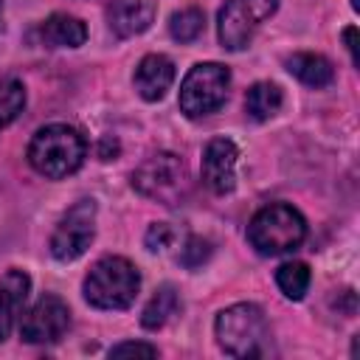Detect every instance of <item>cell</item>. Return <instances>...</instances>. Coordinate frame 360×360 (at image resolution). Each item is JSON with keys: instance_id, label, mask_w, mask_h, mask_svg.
Segmentation results:
<instances>
[{"instance_id": "obj_1", "label": "cell", "mask_w": 360, "mask_h": 360, "mask_svg": "<svg viewBox=\"0 0 360 360\" xmlns=\"http://www.w3.org/2000/svg\"><path fill=\"white\" fill-rule=\"evenodd\" d=\"M87 158V143L79 129L68 124H48L39 127L28 143V163L34 172L51 180H62L82 169Z\"/></svg>"}, {"instance_id": "obj_2", "label": "cell", "mask_w": 360, "mask_h": 360, "mask_svg": "<svg viewBox=\"0 0 360 360\" xmlns=\"http://www.w3.org/2000/svg\"><path fill=\"white\" fill-rule=\"evenodd\" d=\"M217 343L231 357H262L270 346V326L256 304H233L214 321Z\"/></svg>"}, {"instance_id": "obj_3", "label": "cell", "mask_w": 360, "mask_h": 360, "mask_svg": "<svg viewBox=\"0 0 360 360\" xmlns=\"http://www.w3.org/2000/svg\"><path fill=\"white\" fill-rule=\"evenodd\" d=\"M82 290L96 309H127L141 290V273L124 256H101L84 276Z\"/></svg>"}, {"instance_id": "obj_4", "label": "cell", "mask_w": 360, "mask_h": 360, "mask_svg": "<svg viewBox=\"0 0 360 360\" xmlns=\"http://www.w3.org/2000/svg\"><path fill=\"white\" fill-rule=\"evenodd\" d=\"M307 236V219L287 202H270L259 208L248 225V242L262 256H281L295 250Z\"/></svg>"}, {"instance_id": "obj_5", "label": "cell", "mask_w": 360, "mask_h": 360, "mask_svg": "<svg viewBox=\"0 0 360 360\" xmlns=\"http://www.w3.org/2000/svg\"><path fill=\"white\" fill-rule=\"evenodd\" d=\"M231 87V70L219 62H197L180 84V112L186 118H202L217 112Z\"/></svg>"}, {"instance_id": "obj_6", "label": "cell", "mask_w": 360, "mask_h": 360, "mask_svg": "<svg viewBox=\"0 0 360 360\" xmlns=\"http://www.w3.org/2000/svg\"><path fill=\"white\" fill-rule=\"evenodd\" d=\"M132 188L163 205H177L188 191L186 163L172 152H158L132 172Z\"/></svg>"}, {"instance_id": "obj_7", "label": "cell", "mask_w": 360, "mask_h": 360, "mask_svg": "<svg viewBox=\"0 0 360 360\" xmlns=\"http://www.w3.org/2000/svg\"><path fill=\"white\" fill-rule=\"evenodd\" d=\"M278 0H225L217 17V37L225 51H242L253 39L256 28L273 17Z\"/></svg>"}, {"instance_id": "obj_8", "label": "cell", "mask_w": 360, "mask_h": 360, "mask_svg": "<svg viewBox=\"0 0 360 360\" xmlns=\"http://www.w3.org/2000/svg\"><path fill=\"white\" fill-rule=\"evenodd\" d=\"M93 236H96V200L84 197L59 219L51 236V253L56 262H73L90 248Z\"/></svg>"}, {"instance_id": "obj_9", "label": "cell", "mask_w": 360, "mask_h": 360, "mask_svg": "<svg viewBox=\"0 0 360 360\" xmlns=\"http://www.w3.org/2000/svg\"><path fill=\"white\" fill-rule=\"evenodd\" d=\"M70 326V309L59 295H42L20 321V338L25 343H56Z\"/></svg>"}, {"instance_id": "obj_10", "label": "cell", "mask_w": 360, "mask_h": 360, "mask_svg": "<svg viewBox=\"0 0 360 360\" xmlns=\"http://www.w3.org/2000/svg\"><path fill=\"white\" fill-rule=\"evenodd\" d=\"M236 160H239V149L233 141L228 138H211L202 149V183L214 191V194H231L236 186Z\"/></svg>"}, {"instance_id": "obj_11", "label": "cell", "mask_w": 360, "mask_h": 360, "mask_svg": "<svg viewBox=\"0 0 360 360\" xmlns=\"http://www.w3.org/2000/svg\"><path fill=\"white\" fill-rule=\"evenodd\" d=\"M174 82V62L163 53H146L132 76V84L143 101H160Z\"/></svg>"}, {"instance_id": "obj_12", "label": "cell", "mask_w": 360, "mask_h": 360, "mask_svg": "<svg viewBox=\"0 0 360 360\" xmlns=\"http://www.w3.org/2000/svg\"><path fill=\"white\" fill-rule=\"evenodd\" d=\"M155 20V3L152 0H110L107 6V22L115 37H138L143 34Z\"/></svg>"}, {"instance_id": "obj_13", "label": "cell", "mask_w": 360, "mask_h": 360, "mask_svg": "<svg viewBox=\"0 0 360 360\" xmlns=\"http://www.w3.org/2000/svg\"><path fill=\"white\" fill-rule=\"evenodd\" d=\"M31 278L22 270H8L0 276V340H6L20 318V309L28 298Z\"/></svg>"}, {"instance_id": "obj_14", "label": "cell", "mask_w": 360, "mask_h": 360, "mask_svg": "<svg viewBox=\"0 0 360 360\" xmlns=\"http://www.w3.org/2000/svg\"><path fill=\"white\" fill-rule=\"evenodd\" d=\"M39 39L45 48H79L87 39V25L70 14H51L39 25Z\"/></svg>"}, {"instance_id": "obj_15", "label": "cell", "mask_w": 360, "mask_h": 360, "mask_svg": "<svg viewBox=\"0 0 360 360\" xmlns=\"http://www.w3.org/2000/svg\"><path fill=\"white\" fill-rule=\"evenodd\" d=\"M287 70L307 87H326L335 79V68L321 53H292L287 56Z\"/></svg>"}, {"instance_id": "obj_16", "label": "cell", "mask_w": 360, "mask_h": 360, "mask_svg": "<svg viewBox=\"0 0 360 360\" xmlns=\"http://www.w3.org/2000/svg\"><path fill=\"white\" fill-rule=\"evenodd\" d=\"M281 87L273 84V82H256L248 96H245V112L253 118V121H267L273 118L278 110H281Z\"/></svg>"}, {"instance_id": "obj_17", "label": "cell", "mask_w": 360, "mask_h": 360, "mask_svg": "<svg viewBox=\"0 0 360 360\" xmlns=\"http://www.w3.org/2000/svg\"><path fill=\"white\" fill-rule=\"evenodd\" d=\"M180 307V298H177V290L172 284H163L155 290V295L149 298V304L143 307V315H141V326L143 329H160Z\"/></svg>"}, {"instance_id": "obj_18", "label": "cell", "mask_w": 360, "mask_h": 360, "mask_svg": "<svg viewBox=\"0 0 360 360\" xmlns=\"http://www.w3.org/2000/svg\"><path fill=\"white\" fill-rule=\"evenodd\" d=\"M276 284L290 301H301L309 290V267L304 262H284L276 270Z\"/></svg>"}, {"instance_id": "obj_19", "label": "cell", "mask_w": 360, "mask_h": 360, "mask_svg": "<svg viewBox=\"0 0 360 360\" xmlns=\"http://www.w3.org/2000/svg\"><path fill=\"white\" fill-rule=\"evenodd\" d=\"M25 107V87L20 79L6 76L0 79V129L8 127Z\"/></svg>"}, {"instance_id": "obj_20", "label": "cell", "mask_w": 360, "mask_h": 360, "mask_svg": "<svg viewBox=\"0 0 360 360\" xmlns=\"http://www.w3.org/2000/svg\"><path fill=\"white\" fill-rule=\"evenodd\" d=\"M205 28V14L200 8H180L169 20V34L177 42H194Z\"/></svg>"}, {"instance_id": "obj_21", "label": "cell", "mask_w": 360, "mask_h": 360, "mask_svg": "<svg viewBox=\"0 0 360 360\" xmlns=\"http://www.w3.org/2000/svg\"><path fill=\"white\" fill-rule=\"evenodd\" d=\"M208 256H211V245L205 239H200V236H188L186 245H183V250H180V262L186 267H191V270L200 267Z\"/></svg>"}, {"instance_id": "obj_22", "label": "cell", "mask_w": 360, "mask_h": 360, "mask_svg": "<svg viewBox=\"0 0 360 360\" xmlns=\"http://www.w3.org/2000/svg\"><path fill=\"white\" fill-rule=\"evenodd\" d=\"M172 239H174V233H172L169 222H155V225H149L143 242H146V248H149L152 253H158V250H166Z\"/></svg>"}, {"instance_id": "obj_23", "label": "cell", "mask_w": 360, "mask_h": 360, "mask_svg": "<svg viewBox=\"0 0 360 360\" xmlns=\"http://www.w3.org/2000/svg\"><path fill=\"white\" fill-rule=\"evenodd\" d=\"M127 354H143V357H158V346L141 343V340H127L110 349V357H127Z\"/></svg>"}, {"instance_id": "obj_24", "label": "cell", "mask_w": 360, "mask_h": 360, "mask_svg": "<svg viewBox=\"0 0 360 360\" xmlns=\"http://www.w3.org/2000/svg\"><path fill=\"white\" fill-rule=\"evenodd\" d=\"M343 37H346V48H349V53H352V62L357 65V45H354V39H357V28L349 25V28L343 31Z\"/></svg>"}]
</instances>
